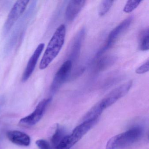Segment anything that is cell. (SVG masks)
<instances>
[{
    "label": "cell",
    "instance_id": "cell-1",
    "mask_svg": "<svg viewBox=\"0 0 149 149\" xmlns=\"http://www.w3.org/2000/svg\"><path fill=\"white\" fill-rule=\"evenodd\" d=\"M66 34V26L61 24L57 28L47 46L40 62V69L47 68L59 54L64 44Z\"/></svg>",
    "mask_w": 149,
    "mask_h": 149
},
{
    "label": "cell",
    "instance_id": "cell-2",
    "mask_svg": "<svg viewBox=\"0 0 149 149\" xmlns=\"http://www.w3.org/2000/svg\"><path fill=\"white\" fill-rule=\"evenodd\" d=\"M37 2L36 1H32L28 9L26 11V13L17 23L5 46L4 52L6 54H8L12 51L15 46L17 44L20 37H21L25 29H26L36 10Z\"/></svg>",
    "mask_w": 149,
    "mask_h": 149
},
{
    "label": "cell",
    "instance_id": "cell-3",
    "mask_svg": "<svg viewBox=\"0 0 149 149\" xmlns=\"http://www.w3.org/2000/svg\"><path fill=\"white\" fill-rule=\"evenodd\" d=\"M143 134L140 127L132 128L112 137L106 145V149H121L128 147L138 141Z\"/></svg>",
    "mask_w": 149,
    "mask_h": 149
},
{
    "label": "cell",
    "instance_id": "cell-4",
    "mask_svg": "<svg viewBox=\"0 0 149 149\" xmlns=\"http://www.w3.org/2000/svg\"><path fill=\"white\" fill-rule=\"evenodd\" d=\"M29 2L28 0H20L15 3L4 24L2 30L3 36L5 37L9 33L16 22L26 10Z\"/></svg>",
    "mask_w": 149,
    "mask_h": 149
},
{
    "label": "cell",
    "instance_id": "cell-5",
    "mask_svg": "<svg viewBox=\"0 0 149 149\" xmlns=\"http://www.w3.org/2000/svg\"><path fill=\"white\" fill-rule=\"evenodd\" d=\"M133 19V17L132 16L128 17L119 25H118L110 33L105 45L97 53L96 55V59L101 57V56L105 51L113 46L115 42L117 41L118 39L120 38L121 35L129 28L132 22Z\"/></svg>",
    "mask_w": 149,
    "mask_h": 149
},
{
    "label": "cell",
    "instance_id": "cell-6",
    "mask_svg": "<svg viewBox=\"0 0 149 149\" xmlns=\"http://www.w3.org/2000/svg\"><path fill=\"white\" fill-rule=\"evenodd\" d=\"M132 84V81H129L113 89L103 99L97 103L100 109L103 111L121 97L124 96L129 92Z\"/></svg>",
    "mask_w": 149,
    "mask_h": 149
},
{
    "label": "cell",
    "instance_id": "cell-7",
    "mask_svg": "<svg viewBox=\"0 0 149 149\" xmlns=\"http://www.w3.org/2000/svg\"><path fill=\"white\" fill-rule=\"evenodd\" d=\"M73 63L70 60L64 62L55 75L50 86L51 93H56L68 79L71 74Z\"/></svg>",
    "mask_w": 149,
    "mask_h": 149
},
{
    "label": "cell",
    "instance_id": "cell-8",
    "mask_svg": "<svg viewBox=\"0 0 149 149\" xmlns=\"http://www.w3.org/2000/svg\"><path fill=\"white\" fill-rule=\"evenodd\" d=\"M52 100L51 97L43 99L31 114L20 120L19 123L25 126H32L38 123L43 116L46 109Z\"/></svg>",
    "mask_w": 149,
    "mask_h": 149
},
{
    "label": "cell",
    "instance_id": "cell-9",
    "mask_svg": "<svg viewBox=\"0 0 149 149\" xmlns=\"http://www.w3.org/2000/svg\"><path fill=\"white\" fill-rule=\"evenodd\" d=\"M85 29H81L72 39V42L69 46L67 54L69 58L68 60L71 61L72 63L75 62L78 59L85 37Z\"/></svg>",
    "mask_w": 149,
    "mask_h": 149
},
{
    "label": "cell",
    "instance_id": "cell-10",
    "mask_svg": "<svg viewBox=\"0 0 149 149\" xmlns=\"http://www.w3.org/2000/svg\"><path fill=\"white\" fill-rule=\"evenodd\" d=\"M44 47V43H41L39 44L30 57L22 76V81L23 82L26 81L33 73L38 60L42 53Z\"/></svg>",
    "mask_w": 149,
    "mask_h": 149
},
{
    "label": "cell",
    "instance_id": "cell-11",
    "mask_svg": "<svg viewBox=\"0 0 149 149\" xmlns=\"http://www.w3.org/2000/svg\"><path fill=\"white\" fill-rule=\"evenodd\" d=\"M85 1L72 0L69 2L65 12V17L68 21L72 22L76 18L85 4Z\"/></svg>",
    "mask_w": 149,
    "mask_h": 149
},
{
    "label": "cell",
    "instance_id": "cell-12",
    "mask_svg": "<svg viewBox=\"0 0 149 149\" xmlns=\"http://www.w3.org/2000/svg\"><path fill=\"white\" fill-rule=\"evenodd\" d=\"M7 136L11 142L17 145L27 146L31 143L29 136L19 131H9L7 133Z\"/></svg>",
    "mask_w": 149,
    "mask_h": 149
},
{
    "label": "cell",
    "instance_id": "cell-13",
    "mask_svg": "<svg viewBox=\"0 0 149 149\" xmlns=\"http://www.w3.org/2000/svg\"><path fill=\"white\" fill-rule=\"evenodd\" d=\"M117 57L115 56L108 55L101 57L97 60L95 67V71L100 72L111 67L116 62Z\"/></svg>",
    "mask_w": 149,
    "mask_h": 149
},
{
    "label": "cell",
    "instance_id": "cell-14",
    "mask_svg": "<svg viewBox=\"0 0 149 149\" xmlns=\"http://www.w3.org/2000/svg\"><path fill=\"white\" fill-rule=\"evenodd\" d=\"M139 47L143 51H147L149 49V28L143 29L140 33L139 37Z\"/></svg>",
    "mask_w": 149,
    "mask_h": 149
},
{
    "label": "cell",
    "instance_id": "cell-15",
    "mask_svg": "<svg viewBox=\"0 0 149 149\" xmlns=\"http://www.w3.org/2000/svg\"><path fill=\"white\" fill-rule=\"evenodd\" d=\"M65 136L63 129L58 126L51 138V143L53 146L55 148Z\"/></svg>",
    "mask_w": 149,
    "mask_h": 149
},
{
    "label": "cell",
    "instance_id": "cell-16",
    "mask_svg": "<svg viewBox=\"0 0 149 149\" xmlns=\"http://www.w3.org/2000/svg\"><path fill=\"white\" fill-rule=\"evenodd\" d=\"M114 1H103L100 3L98 8V15L100 16H103L106 15L109 11L113 5Z\"/></svg>",
    "mask_w": 149,
    "mask_h": 149
},
{
    "label": "cell",
    "instance_id": "cell-17",
    "mask_svg": "<svg viewBox=\"0 0 149 149\" xmlns=\"http://www.w3.org/2000/svg\"><path fill=\"white\" fill-rule=\"evenodd\" d=\"M142 1H139V0L128 1L124 7V12L126 13H132L137 8Z\"/></svg>",
    "mask_w": 149,
    "mask_h": 149
},
{
    "label": "cell",
    "instance_id": "cell-18",
    "mask_svg": "<svg viewBox=\"0 0 149 149\" xmlns=\"http://www.w3.org/2000/svg\"><path fill=\"white\" fill-rule=\"evenodd\" d=\"M149 60H147L144 63L139 66L136 70V73L139 74H144L149 71Z\"/></svg>",
    "mask_w": 149,
    "mask_h": 149
},
{
    "label": "cell",
    "instance_id": "cell-19",
    "mask_svg": "<svg viewBox=\"0 0 149 149\" xmlns=\"http://www.w3.org/2000/svg\"><path fill=\"white\" fill-rule=\"evenodd\" d=\"M36 143L40 149H51L49 143L44 139H39L36 141Z\"/></svg>",
    "mask_w": 149,
    "mask_h": 149
}]
</instances>
